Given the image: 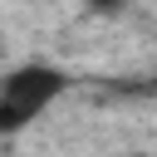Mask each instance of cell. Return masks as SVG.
Listing matches in <instances>:
<instances>
[{
    "mask_svg": "<svg viewBox=\"0 0 157 157\" xmlns=\"http://www.w3.org/2000/svg\"><path fill=\"white\" fill-rule=\"evenodd\" d=\"M69 93V74L59 64H44V59H29V64H15L0 74V137H15L25 132L34 118H44L59 98Z\"/></svg>",
    "mask_w": 157,
    "mask_h": 157,
    "instance_id": "6da1fadb",
    "label": "cell"
},
{
    "mask_svg": "<svg viewBox=\"0 0 157 157\" xmlns=\"http://www.w3.org/2000/svg\"><path fill=\"white\" fill-rule=\"evenodd\" d=\"M83 5H88L93 15H123V10H128V0H83Z\"/></svg>",
    "mask_w": 157,
    "mask_h": 157,
    "instance_id": "7a4b0ae2",
    "label": "cell"
},
{
    "mask_svg": "<svg viewBox=\"0 0 157 157\" xmlns=\"http://www.w3.org/2000/svg\"><path fill=\"white\" fill-rule=\"evenodd\" d=\"M20 5H29V0H20Z\"/></svg>",
    "mask_w": 157,
    "mask_h": 157,
    "instance_id": "3957f363",
    "label": "cell"
},
{
    "mask_svg": "<svg viewBox=\"0 0 157 157\" xmlns=\"http://www.w3.org/2000/svg\"><path fill=\"white\" fill-rule=\"evenodd\" d=\"M0 44H5V39H0Z\"/></svg>",
    "mask_w": 157,
    "mask_h": 157,
    "instance_id": "277c9868",
    "label": "cell"
}]
</instances>
